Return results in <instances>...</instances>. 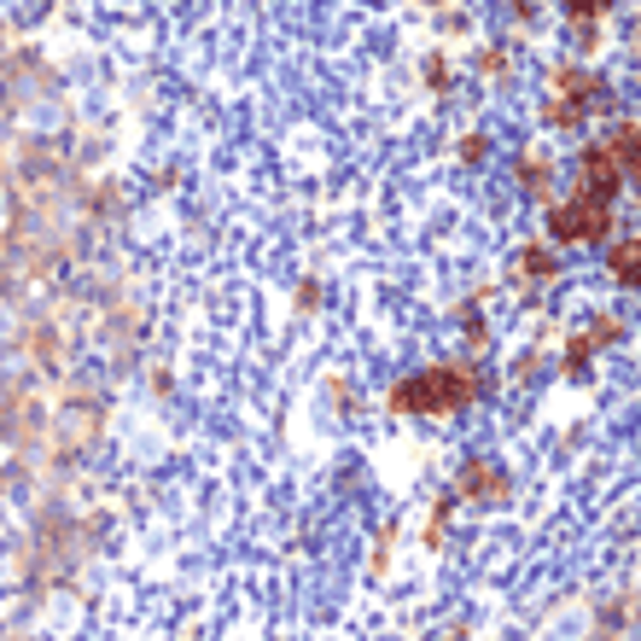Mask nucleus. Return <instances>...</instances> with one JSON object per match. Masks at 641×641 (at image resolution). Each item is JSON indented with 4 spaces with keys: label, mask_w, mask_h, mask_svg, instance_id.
<instances>
[{
    "label": "nucleus",
    "mask_w": 641,
    "mask_h": 641,
    "mask_svg": "<svg viewBox=\"0 0 641 641\" xmlns=\"http://www.w3.org/2000/svg\"><path fill=\"white\" fill-rule=\"evenodd\" d=\"M461 397H467V380L449 374V367H438V374H426V380H408L397 391V403L403 408H420V415H449Z\"/></svg>",
    "instance_id": "1"
},
{
    "label": "nucleus",
    "mask_w": 641,
    "mask_h": 641,
    "mask_svg": "<svg viewBox=\"0 0 641 641\" xmlns=\"http://www.w3.org/2000/svg\"><path fill=\"white\" fill-rule=\"evenodd\" d=\"M566 12H577V18H589V12H607V0H566Z\"/></svg>",
    "instance_id": "3"
},
{
    "label": "nucleus",
    "mask_w": 641,
    "mask_h": 641,
    "mask_svg": "<svg viewBox=\"0 0 641 641\" xmlns=\"http://www.w3.org/2000/svg\"><path fill=\"white\" fill-rule=\"evenodd\" d=\"M607 263H612V275H618V280H641V239L612 245V252H607Z\"/></svg>",
    "instance_id": "2"
}]
</instances>
